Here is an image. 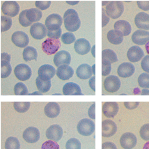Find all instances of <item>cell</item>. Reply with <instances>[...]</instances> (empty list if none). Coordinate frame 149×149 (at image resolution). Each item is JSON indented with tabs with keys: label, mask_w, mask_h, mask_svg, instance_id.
Here are the masks:
<instances>
[{
	"label": "cell",
	"mask_w": 149,
	"mask_h": 149,
	"mask_svg": "<svg viewBox=\"0 0 149 149\" xmlns=\"http://www.w3.org/2000/svg\"><path fill=\"white\" fill-rule=\"evenodd\" d=\"M63 18L66 29L68 31H77L81 25V21L77 12L73 9H69L64 13Z\"/></svg>",
	"instance_id": "cell-1"
},
{
	"label": "cell",
	"mask_w": 149,
	"mask_h": 149,
	"mask_svg": "<svg viewBox=\"0 0 149 149\" xmlns=\"http://www.w3.org/2000/svg\"><path fill=\"white\" fill-rule=\"evenodd\" d=\"M124 10V5L121 1H111L106 7L107 15L113 19L119 17L123 13Z\"/></svg>",
	"instance_id": "cell-2"
},
{
	"label": "cell",
	"mask_w": 149,
	"mask_h": 149,
	"mask_svg": "<svg viewBox=\"0 0 149 149\" xmlns=\"http://www.w3.org/2000/svg\"><path fill=\"white\" fill-rule=\"evenodd\" d=\"M78 133L84 136H88L92 134L95 129L94 123L88 118H84L81 120L77 125Z\"/></svg>",
	"instance_id": "cell-3"
},
{
	"label": "cell",
	"mask_w": 149,
	"mask_h": 149,
	"mask_svg": "<svg viewBox=\"0 0 149 149\" xmlns=\"http://www.w3.org/2000/svg\"><path fill=\"white\" fill-rule=\"evenodd\" d=\"M61 46L59 40L48 38L42 43V48L45 53L50 55L55 54Z\"/></svg>",
	"instance_id": "cell-4"
},
{
	"label": "cell",
	"mask_w": 149,
	"mask_h": 149,
	"mask_svg": "<svg viewBox=\"0 0 149 149\" xmlns=\"http://www.w3.org/2000/svg\"><path fill=\"white\" fill-rule=\"evenodd\" d=\"M63 18L59 14L53 13L49 15L46 18L45 24L47 31H53L61 29Z\"/></svg>",
	"instance_id": "cell-5"
},
{
	"label": "cell",
	"mask_w": 149,
	"mask_h": 149,
	"mask_svg": "<svg viewBox=\"0 0 149 149\" xmlns=\"http://www.w3.org/2000/svg\"><path fill=\"white\" fill-rule=\"evenodd\" d=\"M14 72L16 77L21 81L28 80L32 74L31 68L28 65L24 63L17 65L15 68Z\"/></svg>",
	"instance_id": "cell-6"
},
{
	"label": "cell",
	"mask_w": 149,
	"mask_h": 149,
	"mask_svg": "<svg viewBox=\"0 0 149 149\" xmlns=\"http://www.w3.org/2000/svg\"><path fill=\"white\" fill-rule=\"evenodd\" d=\"M1 9L5 15L14 17L18 14L20 7L15 1H6L3 3Z\"/></svg>",
	"instance_id": "cell-7"
},
{
	"label": "cell",
	"mask_w": 149,
	"mask_h": 149,
	"mask_svg": "<svg viewBox=\"0 0 149 149\" xmlns=\"http://www.w3.org/2000/svg\"><path fill=\"white\" fill-rule=\"evenodd\" d=\"M121 85L120 80L117 76L110 75L107 77L104 82L105 90L110 93L116 92L119 89Z\"/></svg>",
	"instance_id": "cell-8"
},
{
	"label": "cell",
	"mask_w": 149,
	"mask_h": 149,
	"mask_svg": "<svg viewBox=\"0 0 149 149\" xmlns=\"http://www.w3.org/2000/svg\"><path fill=\"white\" fill-rule=\"evenodd\" d=\"M11 56L7 53L1 54V78H6L10 74L12 71V67L10 63Z\"/></svg>",
	"instance_id": "cell-9"
},
{
	"label": "cell",
	"mask_w": 149,
	"mask_h": 149,
	"mask_svg": "<svg viewBox=\"0 0 149 149\" xmlns=\"http://www.w3.org/2000/svg\"><path fill=\"white\" fill-rule=\"evenodd\" d=\"M117 130L115 123L110 119H107L102 122V135L105 137H109L114 135Z\"/></svg>",
	"instance_id": "cell-10"
},
{
	"label": "cell",
	"mask_w": 149,
	"mask_h": 149,
	"mask_svg": "<svg viewBox=\"0 0 149 149\" xmlns=\"http://www.w3.org/2000/svg\"><path fill=\"white\" fill-rule=\"evenodd\" d=\"M30 32L33 38L37 40H41L46 36L47 30L44 24L37 22L31 26Z\"/></svg>",
	"instance_id": "cell-11"
},
{
	"label": "cell",
	"mask_w": 149,
	"mask_h": 149,
	"mask_svg": "<svg viewBox=\"0 0 149 149\" xmlns=\"http://www.w3.org/2000/svg\"><path fill=\"white\" fill-rule=\"evenodd\" d=\"M11 40L15 45L21 48L27 46L29 42L28 36L25 33L21 31L14 32L12 35Z\"/></svg>",
	"instance_id": "cell-12"
},
{
	"label": "cell",
	"mask_w": 149,
	"mask_h": 149,
	"mask_svg": "<svg viewBox=\"0 0 149 149\" xmlns=\"http://www.w3.org/2000/svg\"><path fill=\"white\" fill-rule=\"evenodd\" d=\"M137 142V138L135 135L130 132L124 133L120 139V145L124 149H132L135 146Z\"/></svg>",
	"instance_id": "cell-13"
},
{
	"label": "cell",
	"mask_w": 149,
	"mask_h": 149,
	"mask_svg": "<svg viewBox=\"0 0 149 149\" xmlns=\"http://www.w3.org/2000/svg\"><path fill=\"white\" fill-rule=\"evenodd\" d=\"M63 133V130L60 126L54 124L51 125L47 129L46 135L47 139L56 142L61 139Z\"/></svg>",
	"instance_id": "cell-14"
},
{
	"label": "cell",
	"mask_w": 149,
	"mask_h": 149,
	"mask_svg": "<svg viewBox=\"0 0 149 149\" xmlns=\"http://www.w3.org/2000/svg\"><path fill=\"white\" fill-rule=\"evenodd\" d=\"M71 61L70 53L65 50L58 51L54 56L53 61L55 65L58 67L63 65H69Z\"/></svg>",
	"instance_id": "cell-15"
},
{
	"label": "cell",
	"mask_w": 149,
	"mask_h": 149,
	"mask_svg": "<svg viewBox=\"0 0 149 149\" xmlns=\"http://www.w3.org/2000/svg\"><path fill=\"white\" fill-rule=\"evenodd\" d=\"M23 137L24 139L28 143H35L40 139L39 131L38 129L35 127H29L24 132Z\"/></svg>",
	"instance_id": "cell-16"
},
{
	"label": "cell",
	"mask_w": 149,
	"mask_h": 149,
	"mask_svg": "<svg viewBox=\"0 0 149 149\" xmlns=\"http://www.w3.org/2000/svg\"><path fill=\"white\" fill-rule=\"evenodd\" d=\"M118 110V105L116 102H106L102 107L103 114L108 118H113L117 114Z\"/></svg>",
	"instance_id": "cell-17"
},
{
	"label": "cell",
	"mask_w": 149,
	"mask_h": 149,
	"mask_svg": "<svg viewBox=\"0 0 149 149\" xmlns=\"http://www.w3.org/2000/svg\"><path fill=\"white\" fill-rule=\"evenodd\" d=\"M74 48L77 53L83 55L89 52L91 46L89 42L86 39L81 38L76 40L74 43Z\"/></svg>",
	"instance_id": "cell-18"
},
{
	"label": "cell",
	"mask_w": 149,
	"mask_h": 149,
	"mask_svg": "<svg viewBox=\"0 0 149 149\" xmlns=\"http://www.w3.org/2000/svg\"><path fill=\"white\" fill-rule=\"evenodd\" d=\"M135 70V67L132 63L129 62H124L119 65L117 72L119 77L125 78L132 76Z\"/></svg>",
	"instance_id": "cell-19"
},
{
	"label": "cell",
	"mask_w": 149,
	"mask_h": 149,
	"mask_svg": "<svg viewBox=\"0 0 149 149\" xmlns=\"http://www.w3.org/2000/svg\"><path fill=\"white\" fill-rule=\"evenodd\" d=\"M132 39L135 44L144 45L149 40V32L142 30H137L132 34Z\"/></svg>",
	"instance_id": "cell-20"
},
{
	"label": "cell",
	"mask_w": 149,
	"mask_h": 149,
	"mask_svg": "<svg viewBox=\"0 0 149 149\" xmlns=\"http://www.w3.org/2000/svg\"><path fill=\"white\" fill-rule=\"evenodd\" d=\"M144 55V53L142 49L137 45L130 47L127 53L128 59L132 62H136L139 61Z\"/></svg>",
	"instance_id": "cell-21"
},
{
	"label": "cell",
	"mask_w": 149,
	"mask_h": 149,
	"mask_svg": "<svg viewBox=\"0 0 149 149\" xmlns=\"http://www.w3.org/2000/svg\"><path fill=\"white\" fill-rule=\"evenodd\" d=\"M134 22L136 26L142 29L149 30V15L140 12L136 15Z\"/></svg>",
	"instance_id": "cell-22"
},
{
	"label": "cell",
	"mask_w": 149,
	"mask_h": 149,
	"mask_svg": "<svg viewBox=\"0 0 149 149\" xmlns=\"http://www.w3.org/2000/svg\"><path fill=\"white\" fill-rule=\"evenodd\" d=\"M63 92L65 95H84L81 93L79 86L77 84L69 82L65 84L63 88Z\"/></svg>",
	"instance_id": "cell-23"
},
{
	"label": "cell",
	"mask_w": 149,
	"mask_h": 149,
	"mask_svg": "<svg viewBox=\"0 0 149 149\" xmlns=\"http://www.w3.org/2000/svg\"><path fill=\"white\" fill-rule=\"evenodd\" d=\"M55 68L51 65L45 64L41 66L39 68L38 73L40 77L46 79H50L56 74Z\"/></svg>",
	"instance_id": "cell-24"
},
{
	"label": "cell",
	"mask_w": 149,
	"mask_h": 149,
	"mask_svg": "<svg viewBox=\"0 0 149 149\" xmlns=\"http://www.w3.org/2000/svg\"><path fill=\"white\" fill-rule=\"evenodd\" d=\"M74 73V70L71 67L68 65H63L58 68L56 74L61 79L66 80L72 77Z\"/></svg>",
	"instance_id": "cell-25"
},
{
	"label": "cell",
	"mask_w": 149,
	"mask_h": 149,
	"mask_svg": "<svg viewBox=\"0 0 149 149\" xmlns=\"http://www.w3.org/2000/svg\"><path fill=\"white\" fill-rule=\"evenodd\" d=\"M60 110V106L57 102H50L45 106L44 113L48 117L54 118H56L58 115Z\"/></svg>",
	"instance_id": "cell-26"
},
{
	"label": "cell",
	"mask_w": 149,
	"mask_h": 149,
	"mask_svg": "<svg viewBox=\"0 0 149 149\" xmlns=\"http://www.w3.org/2000/svg\"><path fill=\"white\" fill-rule=\"evenodd\" d=\"M76 73L77 76L81 79H88L92 75V67L86 63L81 64L77 69Z\"/></svg>",
	"instance_id": "cell-27"
},
{
	"label": "cell",
	"mask_w": 149,
	"mask_h": 149,
	"mask_svg": "<svg viewBox=\"0 0 149 149\" xmlns=\"http://www.w3.org/2000/svg\"><path fill=\"white\" fill-rule=\"evenodd\" d=\"M115 30L120 31L123 36L129 35L132 30L130 24L127 21L120 20L116 22L114 25Z\"/></svg>",
	"instance_id": "cell-28"
},
{
	"label": "cell",
	"mask_w": 149,
	"mask_h": 149,
	"mask_svg": "<svg viewBox=\"0 0 149 149\" xmlns=\"http://www.w3.org/2000/svg\"><path fill=\"white\" fill-rule=\"evenodd\" d=\"M122 33L117 30L112 29L107 33V37L109 41L114 45H118L121 43L123 39Z\"/></svg>",
	"instance_id": "cell-29"
},
{
	"label": "cell",
	"mask_w": 149,
	"mask_h": 149,
	"mask_svg": "<svg viewBox=\"0 0 149 149\" xmlns=\"http://www.w3.org/2000/svg\"><path fill=\"white\" fill-rule=\"evenodd\" d=\"M37 88L41 92L45 93L48 92L51 86L50 79H46L38 76L36 80Z\"/></svg>",
	"instance_id": "cell-30"
},
{
	"label": "cell",
	"mask_w": 149,
	"mask_h": 149,
	"mask_svg": "<svg viewBox=\"0 0 149 149\" xmlns=\"http://www.w3.org/2000/svg\"><path fill=\"white\" fill-rule=\"evenodd\" d=\"M42 16L41 11L36 8L27 9L26 13V18L29 21L32 23L39 21Z\"/></svg>",
	"instance_id": "cell-31"
},
{
	"label": "cell",
	"mask_w": 149,
	"mask_h": 149,
	"mask_svg": "<svg viewBox=\"0 0 149 149\" xmlns=\"http://www.w3.org/2000/svg\"><path fill=\"white\" fill-rule=\"evenodd\" d=\"M23 58L25 61L35 60L37 61V52L36 49L32 46H28L23 52Z\"/></svg>",
	"instance_id": "cell-32"
},
{
	"label": "cell",
	"mask_w": 149,
	"mask_h": 149,
	"mask_svg": "<svg viewBox=\"0 0 149 149\" xmlns=\"http://www.w3.org/2000/svg\"><path fill=\"white\" fill-rule=\"evenodd\" d=\"M102 60L109 61L111 64L116 62L118 60L115 52L110 49H105L102 51Z\"/></svg>",
	"instance_id": "cell-33"
},
{
	"label": "cell",
	"mask_w": 149,
	"mask_h": 149,
	"mask_svg": "<svg viewBox=\"0 0 149 149\" xmlns=\"http://www.w3.org/2000/svg\"><path fill=\"white\" fill-rule=\"evenodd\" d=\"M5 147V149H19L20 144L17 138L10 136L6 139Z\"/></svg>",
	"instance_id": "cell-34"
},
{
	"label": "cell",
	"mask_w": 149,
	"mask_h": 149,
	"mask_svg": "<svg viewBox=\"0 0 149 149\" xmlns=\"http://www.w3.org/2000/svg\"><path fill=\"white\" fill-rule=\"evenodd\" d=\"M30 106L29 102H15L13 106L15 110L17 112L23 113L29 109Z\"/></svg>",
	"instance_id": "cell-35"
},
{
	"label": "cell",
	"mask_w": 149,
	"mask_h": 149,
	"mask_svg": "<svg viewBox=\"0 0 149 149\" xmlns=\"http://www.w3.org/2000/svg\"><path fill=\"white\" fill-rule=\"evenodd\" d=\"M14 93L16 95H28V91L26 85L23 83H17L14 87Z\"/></svg>",
	"instance_id": "cell-36"
},
{
	"label": "cell",
	"mask_w": 149,
	"mask_h": 149,
	"mask_svg": "<svg viewBox=\"0 0 149 149\" xmlns=\"http://www.w3.org/2000/svg\"><path fill=\"white\" fill-rule=\"evenodd\" d=\"M12 23V19L6 16H1V32H4L9 30Z\"/></svg>",
	"instance_id": "cell-37"
},
{
	"label": "cell",
	"mask_w": 149,
	"mask_h": 149,
	"mask_svg": "<svg viewBox=\"0 0 149 149\" xmlns=\"http://www.w3.org/2000/svg\"><path fill=\"white\" fill-rule=\"evenodd\" d=\"M139 86L143 88H149V74L146 73L141 74L138 79Z\"/></svg>",
	"instance_id": "cell-38"
},
{
	"label": "cell",
	"mask_w": 149,
	"mask_h": 149,
	"mask_svg": "<svg viewBox=\"0 0 149 149\" xmlns=\"http://www.w3.org/2000/svg\"><path fill=\"white\" fill-rule=\"evenodd\" d=\"M65 147L66 149H81V143L78 139L72 138L67 142Z\"/></svg>",
	"instance_id": "cell-39"
},
{
	"label": "cell",
	"mask_w": 149,
	"mask_h": 149,
	"mask_svg": "<svg viewBox=\"0 0 149 149\" xmlns=\"http://www.w3.org/2000/svg\"><path fill=\"white\" fill-rule=\"evenodd\" d=\"M61 39L64 44H69L75 41L76 38L72 33L68 32L64 33L62 35Z\"/></svg>",
	"instance_id": "cell-40"
},
{
	"label": "cell",
	"mask_w": 149,
	"mask_h": 149,
	"mask_svg": "<svg viewBox=\"0 0 149 149\" xmlns=\"http://www.w3.org/2000/svg\"><path fill=\"white\" fill-rule=\"evenodd\" d=\"M27 9L22 10L19 14V20L20 24L23 26L27 27L30 26L32 23L29 21L26 16Z\"/></svg>",
	"instance_id": "cell-41"
},
{
	"label": "cell",
	"mask_w": 149,
	"mask_h": 149,
	"mask_svg": "<svg viewBox=\"0 0 149 149\" xmlns=\"http://www.w3.org/2000/svg\"><path fill=\"white\" fill-rule=\"evenodd\" d=\"M111 63L109 61L102 60V74L106 76L108 75L111 70Z\"/></svg>",
	"instance_id": "cell-42"
},
{
	"label": "cell",
	"mask_w": 149,
	"mask_h": 149,
	"mask_svg": "<svg viewBox=\"0 0 149 149\" xmlns=\"http://www.w3.org/2000/svg\"><path fill=\"white\" fill-rule=\"evenodd\" d=\"M140 134L141 137L145 141L149 140V123L143 125L140 130Z\"/></svg>",
	"instance_id": "cell-43"
},
{
	"label": "cell",
	"mask_w": 149,
	"mask_h": 149,
	"mask_svg": "<svg viewBox=\"0 0 149 149\" xmlns=\"http://www.w3.org/2000/svg\"><path fill=\"white\" fill-rule=\"evenodd\" d=\"M41 149H60V148L59 145L56 142L51 140H48L43 143Z\"/></svg>",
	"instance_id": "cell-44"
},
{
	"label": "cell",
	"mask_w": 149,
	"mask_h": 149,
	"mask_svg": "<svg viewBox=\"0 0 149 149\" xmlns=\"http://www.w3.org/2000/svg\"><path fill=\"white\" fill-rule=\"evenodd\" d=\"M51 4V1H36L35 2L36 6L42 10H45L48 8Z\"/></svg>",
	"instance_id": "cell-45"
},
{
	"label": "cell",
	"mask_w": 149,
	"mask_h": 149,
	"mask_svg": "<svg viewBox=\"0 0 149 149\" xmlns=\"http://www.w3.org/2000/svg\"><path fill=\"white\" fill-rule=\"evenodd\" d=\"M142 69L145 72L149 73V55H146L141 62Z\"/></svg>",
	"instance_id": "cell-46"
},
{
	"label": "cell",
	"mask_w": 149,
	"mask_h": 149,
	"mask_svg": "<svg viewBox=\"0 0 149 149\" xmlns=\"http://www.w3.org/2000/svg\"><path fill=\"white\" fill-rule=\"evenodd\" d=\"M62 30L60 29L55 31H51L47 30V36L49 38L58 39L60 38Z\"/></svg>",
	"instance_id": "cell-47"
},
{
	"label": "cell",
	"mask_w": 149,
	"mask_h": 149,
	"mask_svg": "<svg viewBox=\"0 0 149 149\" xmlns=\"http://www.w3.org/2000/svg\"><path fill=\"white\" fill-rule=\"evenodd\" d=\"M137 3L140 9L145 11L149 10V1H137Z\"/></svg>",
	"instance_id": "cell-48"
},
{
	"label": "cell",
	"mask_w": 149,
	"mask_h": 149,
	"mask_svg": "<svg viewBox=\"0 0 149 149\" xmlns=\"http://www.w3.org/2000/svg\"><path fill=\"white\" fill-rule=\"evenodd\" d=\"M139 102H124L125 107L127 109L132 110L137 107L139 104Z\"/></svg>",
	"instance_id": "cell-49"
},
{
	"label": "cell",
	"mask_w": 149,
	"mask_h": 149,
	"mask_svg": "<svg viewBox=\"0 0 149 149\" xmlns=\"http://www.w3.org/2000/svg\"><path fill=\"white\" fill-rule=\"evenodd\" d=\"M102 149H117L115 145L111 142H107L103 143Z\"/></svg>",
	"instance_id": "cell-50"
},
{
	"label": "cell",
	"mask_w": 149,
	"mask_h": 149,
	"mask_svg": "<svg viewBox=\"0 0 149 149\" xmlns=\"http://www.w3.org/2000/svg\"><path fill=\"white\" fill-rule=\"evenodd\" d=\"M104 9L102 8V27L105 26L109 22L110 18L106 14Z\"/></svg>",
	"instance_id": "cell-51"
},
{
	"label": "cell",
	"mask_w": 149,
	"mask_h": 149,
	"mask_svg": "<svg viewBox=\"0 0 149 149\" xmlns=\"http://www.w3.org/2000/svg\"><path fill=\"white\" fill-rule=\"evenodd\" d=\"M95 103L91 105L89 108L88 111L89 116L93 119H95Z\"/></svg>",
	"instance_id": "cell-52"
},
{
	"label": "cell",
	"mask_w": 149,
	"mask_h": 149,
	"mask_svg": "<svg viewBox=\"0 0 149 149\" xmlns=\"http://www.w3.org/2000/svg\"><path fill=\"white\" fill-rule=\"evenodd\" d=\"M89 85L91 88L95 91V76L92 77L89 81Z\"/></svg>",
	"instance_id": "cell-53"
},
{
	"label": "cell",
	"mask_w": 149,
	"mask_h": 149,
	"mask_svg": "<svg viewBox=\"0 0 149 149\" xmlns=\"http://www.w3.org/2000/svg\"><path fill=\"white\" fill-rule=\"evenodd\" d=\"M141 95H149V90L146 89H143L142 91Z\"/></svg>",
	"instance_id": "cell-54"
},
{
	"label": "cell",
	"mask_w": 149,
	"mask_h": 149,
	"mask_svg": "<svg viewBox=\"0 0 149 149\" xmlns=\"http://www.w3.org/2000/svg\"><path fill=\"white\" fill-rule=\"evenodd\" d=\"M145 47L147 53L149 54V40L146 43Z\"/></svg>",
	"instance_id": "cell-55"
},
{
	"label": "cell",
	"mask_w": 149,
	"mask_h": 149,
	"mask_svg": "<svg viewBox=\"0 0 149 149\" xmlns=\"http://www.w3.org/2000/svg\"><path fill=\"white\" fill-rule=\"evenodd\" d=\"M143 149H149V141L147 142L144 144Z\"/></svg>",
	"instance_id": "cell-56"
},
{
	"label": "cell",
	"mask_w": 149,
	"mask_h": 149,
	"mask_svg": "<svg viewBox=\"0 0 149 149\" xmlns=\"http://www.w3.org/2000/svg\"><path fill=\"white\" fill-rule=\"evenodd\" d=\"M29 95H43L42 93H40V92L38 91H36L34 92L33 93H32L31 94H28Z\"/></svg>",
	"instance_id": "cell-57"
},
{
	"label": "cell",
	"mask_w": 149,
	"mask_h": 149,
	"mask_svg": "<svg viewBox=\"0 0 149 149\" xmlns=\"http://www.w3.org/2000/svg\"><path fill=\"white\" fill-rule=\"evenodd\" d=\"M72 2L71 1H66L67 3H68L71 5H74L75 4L78 3L79 1H74V2L73 3L74 1H72Z\"/></svg>",
	"instance_id": "cell-58"
},
{
	"label": "cell",
	"mask_w": 149,
	"mask_h": 149,
	"mask_svg": "<svg viewBox=\"0 0 149 149\" xmlns=\"http://www.w3.org/2000/svg\"><path fill=\"white\" fill-rule=\"evenodd\" d=\"M92 69L93 73L94 74H95V64L93 65L92 67Z\"/></svg>",
	"instance_id": "cell-59"
}]
</instances>
